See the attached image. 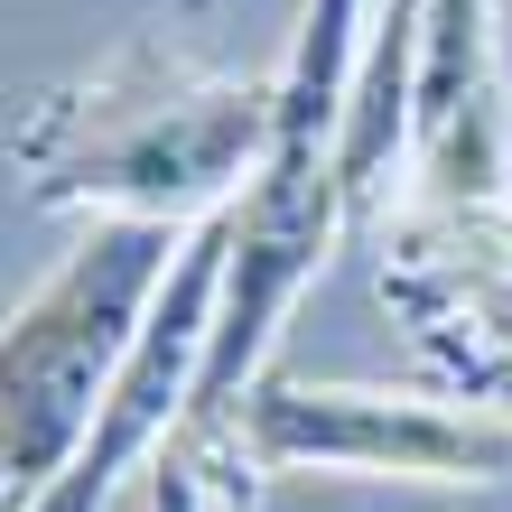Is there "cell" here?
<instances>
[{"instance_id":"6","label":"cell","mask_w":512,"mask_h":512,"mask_svg":"<svg viewBox=\"0 0 512 512\" xmlns=\"http://www.w3.org/2000/svg\"><path fill=\"white\" fill-rule=\"evenodd\" d=\"M205 457H187V447H159L149 457V512H205Z\"/></svg>"},{"instance_id":"7","label":"cell","mask_w":512,"mask_h":512,"mask_svg":"<svg viewBox=\"0 0 512 512\" xmlns=\"http://www.w3.org/2000/svg\"><path fill=\"white\" fill-rule=\"evenodd\" d=\"M457 373H475V391H485V401H503V410H512V354H466Z\"/></svg>"},{"instance_id":"2","label":"cell","mask_w":512,"mask_h":512,"mask_svg":"<svg viewBox=\"0 0 512 512\" xmlns=\"http://www.w3.org/2000/svg\"><path fill=\"white\" fill-rule=\"evenodd\" d=\"M177 243V224H84V243L0 317V512H28L94 447Z\"/></svg>"},{"instance_id":"1","label":"cell","mask_w":512,"mask_h":512,"mask_svg":"<svg viewBox=\"0 0 512 512\" xmlns=\"http://www.w3.org/2000/svg\"><path fill=\"white\" fill-rule=\"evenodd\" d=\"M270 131H280V75H215L168 38H131L28 112L10 168L28 205L187 233L261 177Z\"/></svg>"},{"instance_id":"4","label":"cell","mask_w":512,"mask_h":512,"mask_svg":"<svg viewBox=\"0 0 512 512\" xmlns=\"http://www.w3.org/2000/svg\"><path fill=\"white\" fill-rule=\"evenodd\" d=\"M345 224H354V205H345V177H336V131L280 122L261 177L233 196V252H224V289H215V336H205L196 401H187L168 447H215L233 401L270 373V336L298 308V289L326 270Z\"/></svg>"},{"instance_id":"3","label":"cell","mask_w":512,"mask_h":512,"mask_svg":"<svg viewBox=\"0 0 512 512\" xmlns=\"http://www.w3.org/2000/svg\"><path fill=\"white\" fill-rule=\"evenodd\" d=\"M215 447L252 475H354V485H503L512 410L485 391H391V382H308L261 373ZM215 447L187 457L215 466Z\"/></svg>"},{"instance_id":"5","label":"cell","mask_w":512,"mask_h":512,"mask_svg":"<svg viewBox=\"0 0 512 512\" xmlns=\"http://www.w3.org/2000/svg\"><path fill=\"white\" fill-rule=\"evenodd\" d=\"M512 196V112L494 0H419V75H410V205L466 215Z\"/></svg>"}]
</instances>
